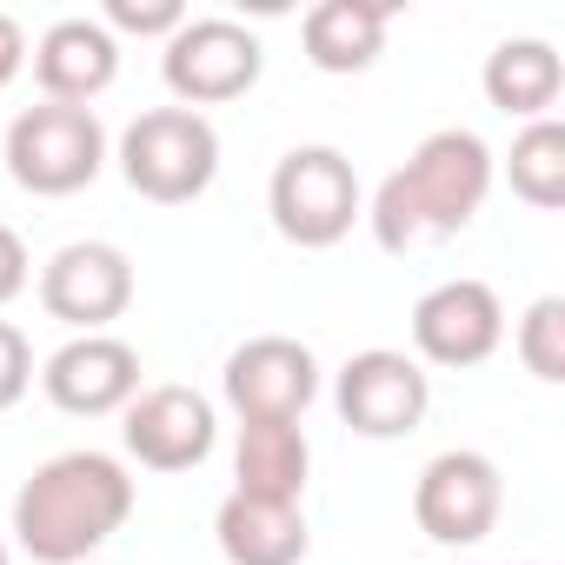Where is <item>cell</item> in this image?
<instances>
[{"mask_svg": "<svg viewBox=\"0 0 565 565\" xmlns=\"http://www.w3.org/2000/svg\"><path fill=\"white\" fill-rule=\"evenodd\" d=\"M499 505H505L499 466L472 446L426 459V472L413 486V519L433 545H479L499 525Z\"/></svg>", "mask_w": 565, "mask_h": 565, "instance_id": "cell-7", "label": "cell"}, {"mask_svg": "<svg viewBox=\"0 0 565 565\" xmlns=\"http://www.w3.org/2000/svg\"><path fill=\"white\" fill-rule=\"evenodd\" d=\"M21 61H28V34H21L14 14H0V87L21 74Z\"/></svg>", "mask_w": 565, "mask_h": 565, "instance_id": "cell-24", "label": "cell"}, {"mask_svg": "<svg viewBox=\"0 0 565 565\" xmlns=\"http://www.w3.org/2000/svg\"><path fill=\"white\" fill-rule=\"evenodd\" d=\"M134 512V479L107 452H61L14 492V539L41 565H81Z\"/></svg>", "mask_w": 565, "mask_h": 565, "instance_id": "cell-2", "label": "cell"}, {"mask_svg": "<svg viewBox=\"0 0 565 565\" xmlns=\"http://www.w3.org/2000/svg\"><path fill=\"white\" fill-rule=\"evenodd\" d=\"M186 21V8L180 0H107V34L120 28V34H173Z\"/></svg>", "mask_w": 565, "mask_h": 565, "instance_id": "cell-21", "label": "cell"}, {"mask_svg": "<svg viewBox=\"0 0 565 565\" xmlns=\"http://www.w3.org/2000/svg\"><path fill=\"white\" fill-rule=\"evenodd\" d=\"M479 81H486V100H492L499 114L545 120L552 100H558V87H565V61H558L552 41L519 34V41H499V47L486 54V74H479Z\"/></svg>", "mask_w": 565, "mask_h": 565, "instance_id": "cell-18", "label": "cell"}, {"mask_svg": "<svg viewBox=\"0 0 565 565\" xmlns=\"http://www.w3.org/2000/svg\"><path fill=\"white\" fill-rule=\"evenodd\" d=\"M307 472H313V446H307L300 419H239L233 492H246V499H273V505H300Z\"/></svg>", "mask_w": 565, "mask_h": 565, "instance_id": "cell-15", "label": "cell"}, {"mask_svg": "<svg viewBox=\"0 0 565 565\" xmlns=\"http://www.w3.org/2000/svg\"><path fill=\"white\" fill-rule=\"evenodd\" d=\"M0 565H8V545H0Z\"/></svg>", "mask_w": 565, "mask_h": 565, "instance_id": "cell-25", "label": "cell"}, {"mask_svg": "<svg viewBox=\"0 0 565 565\" xmlns=\"http://www.w3.org/2000/svg\"><path fill=\"white\" fill-rule=\"evenodd\" d=\"M333 399H340V419H347L353 433H366V439H399V433H413V426L426 419L433 380H426V366H419L413 353L366 347V353H353V360L340 366Z\"/></svg>", "mask_w": 565, "mask_h": 565, "instance_id": "cell-9", "label": "cell"}, {"mask_svg": "<svg viewBox=\"0 0 565 565\" xmlns=\"http://www.w3.org/2000/svg\"><path fill=\"white\" fill-rule=\"evenodd\" d=\"M120 74V41L87 21V14H67L41 34L34 47V81L47 87V100H67V107H87L94 94H107Z\"/></svg>", "mask_w": 565, "mask_h": 565, "instance_id": "cell-14", "label": "cell"}, {"mask_svg": "<svg viewBox=\"0 0 565 565\" xmlns=\"http://www.w3.org/2000/svg\"><path fill=\"white\" fill-rule=\"evenodd\" d=\"M213 532H220L226 565H300L313 545L300 505H273V499H246V492H226Z\"/></svg>", "mask_w": 565, "mask_h": 565, "instance_id": "cell-17", "label": "cell"}, {"mask_svg": "<svg viewBox=\"0 0 565 565\" xmlns=\"http://www.w3.org/2000/svg\"><path fill=\"white\" fill-rule=\"evenodd\" d=\"M266 206H273V226L279 239L294 246H340L360 220V173L340 147H294L287 160L273 167V186H266Z\"/></svg>", "mask_w": 565, "mask_h": 565, "instance_id": "cell-5", "label": "cell"}, {"mask_svg": "<svg viewBox=\"0 0 565 565\" xmlns=\"http://www.w3.org/2000/svg\"><path fill=\"white\" fill-rule=\"evenodd\" d=\"M505 340V307L486 279H439L413 307V347L433 366H479Z\"/></svg>", "mask_w": 565, "mask_h": 565, "instance_id": "cell-11", "label": "cell"}, {"mask_svg": "<svg viewBox=\"0 0 565 565\" xmlns=\"http://www.w3.org/2000/svg\"><path fill=\"white\" fill-rule=\"evenodd\" d=\"M41 386L61 413L74 419H100V413H127V399L140 393V353L114 333H81L67 340L47 366H41Z\"/></svg>", "mask_w": 565, "mask_h": 565, "instance_id": "cell-13", "label": "cell"}, {"mask_svg": "<svg viewBox=\"0 0 565 565\" xmlns=\"http://www.w3.org/2000/svg\"><path fill=\"white\" fill-rule=\"evenodd\" d=\"M28 386H34V347H28V333H21V327L0 320V413L21 406V399H28Z\"/></svg>", "mask_w": 565, "mask_h": 565, "instance_id": "cell-22", "label": "cell"}, {"mask_svg": "<svg viewBox=\"0 0 565 565\" xmlns=\"http://www.w3.org/2000/svg\"><path fill=\"white\" fill-rule=\"evenodd\" d=\"M519 360L545 386L565 380V300L558 294H545V300L525 307V320H519Z\"/></svg>", "mask_w": 565, "mask_h": 565, "instance_id": "cell-20", "label": "cell"}, {"mask_svg": "<svg viewBox=\"0 0 565 565\" xmlns=\"http://www.w3.org/2000/svg\"><path fill=\"white\" fill-rule=\"evenodd\" d=\"M107 167V127L94 120V107H67V100H41L28 114H14L8 127V173L14 186L61 200L94 186Z\"/></svg>", "mask_w": 565, "mask_h": 565, "instance_id": "cell-4", "label": "cell"}, {"mask_svg": "<svg viewBox=\"0 0 565 565\" xmlns=\"http://www.w3.org/2000/svg\"><path fill=\"white\" fill-rule=\"evenodd\" d=\"M505 180L525 206L552 213L565 206V127L545 114V120H525V134L512 140V160H505Z\"/></svg>", "mask_w": 565, "mask_h": 565, "instance_id": "cell-19", "label": "cell"}, {"mask_svg": "<svg viewBox=\"0 0 565 565\" xmlns=\"http://www.w3.org/2000/svg\"><path fill=\"white\" fill-rule=\"evenodd\" d=\"M28 279H34V259H28V239L14 226H0V307L21 300L28 294Z\"/></svg>", "mask_w": 565, "mask_h": 565, "instance_id": "cell-23", "label": "cell"}, {"mask_svg": "<svg viewBox=\"0 0 565 565\" xmlns=\"http://www.w3.org/2000/svg\"><path fill=\"white\" fill-rule=\"evenodd\" d=\"M525 565H532V558H525Z\"/></svg>", "mask_w": 565, "mask_h": 565, "instance_id": "cell-26", "label": "cell"}, {"mask_svg": "<svg viewBox=\"0 0 565 565\" xmlns=\"http://www.w3.org/2000/svg\"><path fill=\"white\" fill-rule=\"evenodd\" d=\"M386 28H393V0H320L300 21V41L320 74H366L386 47Z\"/></svg>", "mask_w": 565, "mask_h": 565, "instance_id": "cell-16", "label": "cell"}, {"mask_svg": "<svg viewBox=\"0 0 565 565\" xmlns=\"http://www.w3.org/2000/svg\"><path fill=\"white\" fill-rule=\"evenodd\" d=\"M486 193H492V147L472 127H439L413 147V160L399 173H386L366 220L386 253H419V246H439L459 226H472Z\"/></svg>", "mask_w": 565, "mask_h": 565, "instance_id": "cell-1", "label": "cell"}, {"mask_svg": "<svg viewBox=\"0 0 565 565\" xmlns=\"http://www.w3.org/2000/svg\"><path fill=\"white\" fill-rule=\"evenodd\" d=\"M213 406L193 393V386H147L127 399V452L147 466V472H193L206 452H213Z\"/></svg>", "mask_w": 565, "mask_h": 565, "instance_id": "cell-12", "label": "cell"}, {"mask_svg": "<svg viewBox=\"0 0 565 565\" xmlns=\"http://www.w3.org/2000/svg\"><path fill=\"white\" fill-rule=\"evenodd\" d=\"M120 173L153 206H186L220 173V134L193 107H147L120 134Z\"/></svg>", "mask_w": 565, "mask_h": 565, "instance_id": "cell-3", "label": "cell"}, {"mask_svg": "<svg viewBox=\"0 0 565 565\" xmlns=\"http://www.w3.org/2000/svg\"><path fill=\"white\" fill-rule=\"evenodd\" d=\"M41 307L81 333H107L134 307V259L114 239H67L41 266Z\"/></svg>", "mask_w": 565, "mask_h": 565, "instance_id": "cell-8", "label": "cell"}, {"mask_svg": "<svg viewBox=\"0 0 565 565\" xmlns=\"http://www.w3.org/2000/svg\"><path fill=\"white\" fill-rule=\"evenodd\" d=\"M259 67H266V54H259V34H246L239 21H226V14H186L173 34H167V61H160V74H167V87L180 94V107H220V100H239V94H253V81H259Z\"/></svg>", "mask_w": 565, "mask_h": 565, "instance_id": "cell-6", "label": "cell"}, {"mask_svg": "<svg viewBox=\"0 0 565 565\" xmlns=\"http://www.w3.org/2000/svg\"><path fill=\"white\" fill-rule=\"evenodd\" d=\"M220 386L239 419H300L320 393V360L287 333H259L226 353Z\"/></svg>", "mask_w": 565, "mask_h": 565, "instance_id": "cell-10", "label": "cell"}]
</instances>
